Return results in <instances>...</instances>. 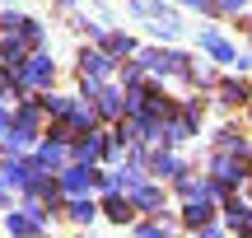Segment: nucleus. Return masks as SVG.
I'll return each instance as SVG.
<instances>
[{"instance_id":"6e6552de","label":"nucleus","mask_w":252,"mask_h":238,"mask_svg":"<svg viewBox=\"0 0 252 238\" xmlns=\"http://www.w3.org/2000/svg\"><path fill=\"white\" fill-rule=\"evenodd\" d=\"M150 173L163 178V182H178V178L187 173V164H182L178 154H154V159H150Z\"/></svg>"},{"instance_id":"7ed1b4c3","label":"nucleus","mask_w":252,"mask_h":238,"mask_svg":"<svg viewBox=\"0 0 252 238\" xmlns=\"http://www.w3.org/2000/svg\"><path fill=\"white\" fill-rule=\"evenodd\" d=\"M196 47L210 56V61H220V65H234V61H238V47L229 42L224 33H215V28H206V33L196 37Z\"/></svg>"},{"instance_id":"1a4fd4ad","label":"nucleus","mask_w":252,"mask_h":238,"mask_svg":"<svg viewBox=\"0 0 252 238\" xmlns=\"http://www.w3.org/2000/svg\"><path fill=\"white\" fill-rule=\"evenodd\" d=\"M210 220H215V206H210V201H191L187 210H182V224H187L191 234H196V229H210Z\"/></svg>"},{"instance_id":"39448f33","label":"nucleus","mask_w":252,"mask_h":238,"mask_svg":"<svg viewBox=\"0 0 252 238\" xmlns=\"http://www.w3.org/2000/svg\"><path fill=\"white\" fill-rule=\"evenodd\" d=\"M224 215H229V229L238 238H252V206H243L238 196H224Z\"/></svg>"},{"instance_id":"9d476101","label":"nucleus","mask_w":252,"mask_h":238,"mask_svg":"<svg viewBox=\"0 0 252 238\" xmlns=\"http://www.w3.org/2000/svg\"><path fill=\"white\" fill-rule=\"evenodd\" d=\"M80 70H84V80L112 75V56H108V52H84V56H80Z\"/></svg>"},{"instance_id":"20e7f679","label":"nucleus","mask_w":252,"mask_h":238,"mask_svg":"<svg viewBox=\"0 0 252 238\" xmlns=\"http://www.w3.org/2000/svg\"><path fill=\"white\" fill-rule=\"evenodd\" d=\"M98 182H103V173H98V168H89V164L65 168V178H61V187H65V192H75V196L89 192V187H98Z\"/></svg>"},{"instance_id":"4be33fe9","label":"nucleus","mask_w":252,"mask_h":238,"mask_svg":"<svg viewBox=\"0 0 252 238\" xmlns=\"http://www.w3.org/2000/svg\"><path fill=\"white\" fill-rule=\"evenodd\" d=\"M0 126H5V112H0Z\"/></svg>"},{"instance_id":"f3484780","label":"nucleus","mask_w":252,"mask_h":238,"mask_svg":"<svg viewBox=\"0 0 252 238\" xmlns=\"http://www.w3.org/2000/svg\"><path fill=\"white\" fill-rule=\"evenodd\" d=\"M108 42V56H131L135 52V37H126V33H112V37H103Z\"/></svg>"},{"instance_id":"dca6fc26","label":"nucleus","mask_w":252,"mask_h":238,"mask_svg":"<svg viewBox=\"0 0 252 238\" xmlns=\"http://www.w3.org/2000/svg\"><path fill=\"white\" fill-rule=\"evenodd\" d=\"M98 112L103 117H117L122 112V93L117 89H98Z\"/></svg>"},{"instance_id":"2eb2a0df","label":"nucleus","mask_w":252,"mask_h":238,"mask_svg":"<svg viewBox=\"0 0 252 238\" xmlns=\"http://www.w3.org/2000/svg\"><path fill=\"white\" fill-rule=\"evenodd\" d=\"M103 154V140L98 136H89V140H80V145H75V159H80V164H89L94 168V159Z\"/></svg>"},{"instance_id":"ddd939ff","label":"nucleus","mask_w":252,"mask_h":238,"mask_svg":"<svg viewBox=\"0 0 252 238\" xmlns=\"http://www.w3.org/2000/svg\"><path fill=\"white\" fill-rule=\"evenodd\" d=\"M248 5H252V0H210V14H220V19H238Z\"/></svg>"},{"instance_id":"aec40b11","label":"nucleus","mask_w":252,"mask_h":238,"mask_svg":"<svg viewBox=\"0 0 252 238\" xmlns=\"http://www.w3.org/2000/svg\"><path fill=\"white\" fill-rule=\"evenodd\" d=\"M191 238H224V234H220V229H196Z\"/></svg>"},{"instance_id":"4468645a","label":"nucleus","mask_w":252,"mask_h":238,"mask_svg":"<svg viewBox=\"0 0 252 238\" xmlns=\"http://www.w3.org/2000/svg\"><path fill=\"white\" fill-rule=\"evenodd\" d=\"M187 80L196 84V89H215V84H220V80H215V70H210V65H196V61L187 65Z\"/></svg>"},{"instance_id":"f257e3e1","label":"nucleus","mask_w":252,"mask_h":238,"mask_svg":"<svg viewBox=\"0 0 252 238\" xmlns=\"http://www.w3.org/2000/svg\"><path fill=\"white\" fill-rule=\"evenodd\" d=\"M252 149H215V159H210V182H220L229 192V187L248 182L252 178Z\"/></svg>"},{"instance_id":"9b49d317","label":"nucleus","mask_w":252,"mask_h":238,"mask_svg":"<svg viewBox=\"0 0 252 238\" xmlns=\"http://www.w3.org/2000/svg\"><path fill=\"white\" fill-rule=\"evenodd\" d=\"M215 149H252V145L243 140V131H238V126H220V136H215Z\"/></svg>"},{"instance_id":"f03ea898","label":"nucleus","mask_w":252,"mask_h":238,"mask_svg":"<svg viewBox=\"0 0 252 238\" xmlns=\"http://www.w3.org/2000/svg\"><path fill=\"white\" fill-rule=\"evenodd\" d=\"M140 65H145V70H154V75H187L191 56L173 52V47H150V52H140Z\"/></svg>"},{"instance_id":"a211bd4d","label":"nucleus","mask_w":252,"mask_h":238,"mask_svg":"<svg viewBox=\"0 0 252 238\" xmlns=\"http://www.w3.org/2000/svg\"><path fill=\"white\" fill-rule=\"evenodd\" d=\"M135 238H173V224H168V220H159V224H140V229H135Z\"/></svg>"},{"instance_id":"0eeeda50","label":"nucleus","mask_w":252,"mask_h":238,"mask_svg":"<svg viewBox=\"0 0 252 238\" xmlns=\"http://www.w3.org/2000/svg\"><path fill=\"white\" fill-rule=\"evenodd\" d=\"M131 210H150V215H163V192L154 182H140L131 192Z\"/></svg>"},{"instance_id":"412c9836","label":"nucleus","mask_w":252,"mask_h":238,"mask_svg":"<svg viewBox=\"0 0 252 238\" xmlns=\"http://www.w3.org/2000/svg\"><path fill=\"white\" fill-rule=\"evenodd\" d=\"M187 9H210V0H182Z\"/></svg>"},{"instance_id":"423d86ee","label":"nucleus","mask_w":252,"mask_h":238,"mask_svg":"<svg viewBox=\"0 0 252 238\" xmlns=\"http://www.w3.org/2000/svg\"><path fill=\"white\" fill-rule=\"evenodd\" d=\"M215 93H220V103H224V108H248V103H252L248 80H220Z\"/></svg>"},{"instance_id":"6ab92c4d","label":"nucleus","mask_w":252,"mask_h":238,"mask_svg":"<svg viewBox=\"0 0 252 238\" xmlns=\"http://www.w3.org/2000/svg\"><path fill=\"white\" fill-rule=\"evenodd\" d=\"M70 215H75L80 224H94V215H98V206H94V201H75V206H70Z\"/></svg>"},{"instance_id":"f8f14e48","label":"nucleus","mask_w":252,"mask_h":238,"mask_svg":"<svg viewBox=\"0 0 252 238\" xmlns=\"http://www.w3.org/2000/svg\"><path fill=\"white\" fill-rule=\"evenodd\" d=\"M103 210H108V220H117V224L131 220V201H126L122 192H108V206H103Z\"/></svg>"}]
</instances>
